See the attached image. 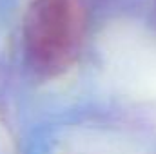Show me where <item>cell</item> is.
Segmentation results:
<instances>
[{"mask_svg":"<svg viewBox=\"0 0 156 154\" xmlns=\"http://www.w3.org/2000/svg\"><path fill=\"white\" fill-rule=\"evenodd\" d=\"M85 16L78 0H33L24 16V51L40 78L66 73L78 58Z\"/></svg>","mask_w":156,"mask_h":154,"instance_id":"cell-1","label":"cell"}]
</instances>
